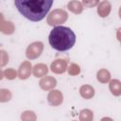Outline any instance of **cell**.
I'll return each instance as SVG.
<instances>
[{"label":"cell","instance_id":"cell-2","mask_svg":"<svg viewBox=\"0 0 121 121\" xmlns=\"http://www.w3.org/2000/svg\"><path fill=\"white\" fill-rule=\"evenodd\" d=\"M48 42L53 49L60 52H65L74 46L76 35L71 28L59 26L50 31Z\"/></svg>","mask_w":121,"mask_h":121},{"label":"cell","instance_id":"cell-1","mask_svg":"<svg viewBox=\"0 0 121 121\" xmlns=\"http://www.w3.org/2000/svg\"><path fill=\"white\" fill-rule=\"evenodd\" d=\"M14 5L24 17L32 22H39L48 13L53 0H15Z\"/></svg>","mask_w":121,"mask_h":121}]
</instances>
